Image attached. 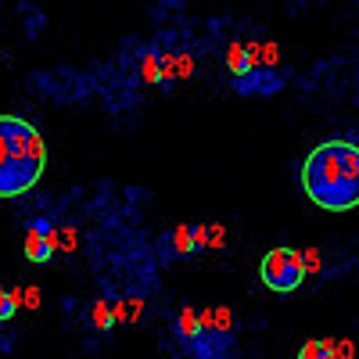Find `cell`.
Returning a JSON list of instances; mask_svg holds the SVG:
<instances>
[{
  "label": "cell",
  "mask_w": 359,
  "mask_h": 359,
  "mask_svg": "<svg viewBox=\"0 0 359 359\" xmlns=\"http://www.w3.org/2000/svg\"><path fill=\"white\" fill-rule=\"evenodd\" d=\"M298 184L323 212H352L359 208V147L345 137L320 140L302 158Z\"/></svg>",
  "instance_id": "6da1fadb"
},
{
  "label": "cell",
  "mask_w": 359,
  "mask_h": 359,
  "mask_svg": "<svg viewBox=\"0 0 359 359\" xmlns=\"http://www.w3.org/2000/svg\"><path fill=\"white\" fill-rule=\"evenodd\" d=\"M47 169V144L22 115H0V198L29 194Z\"/></svg>",
  "instance_id": "7a4b0ae2"
},
{
  "label": "cell",
  "mask_w": 359,
  "mask_h": 359,
  "mask_svg": "<svg viewBox=\"0 0 359 359\" xmlns=\"http://www.w3.org/2000/svg\"><path fill=\"white\" fill-rule=\"evenodd\" d=\"M187 352L194 359H233V313H230V306H208L198 313V338Z\"/></svg>",
  "instance_id": "3957f363"
},
{
  "label": "cell",
  "mask_w": 359,
  "mask_h": 359,
  "mask_svg": "<svg viewBox=\"0 0 359 359\" xmlns=\"http://www.w3.org/2000/svg\"><path fill=\"white\" fill-rule=\"evenodd\" d=\"M259 280L273 291V294H294L306 284V262L298 248H269L259 262Z\"/></svg>",
  "instance_id": "277c9868"
},
{
  "label": "cell",
  "mask_w": 359,
  "mask_h": 359,
  "mask_svg": "<svg viewBox=\"0 0 359 359\" xmlns=\"http://www.w3.org/2000/svg\"><path fill=\"white\" fill-rule=\"evenodd\" d=\"M205 245H208V226L205 223H194V226L180 223L162 237V255L165 259H191V255L205 252Z\"/></svg>",
  "instance_id": "5b68a950"
},
{
  "label": "cell",
  "mask_w": 359,
  "mask_h": 359,
  "mask_svg": "<svg viewBox=\"0 0 359 359\" xmlns=\"http://www.w3.org/2000/svg\"><path fill=\"white\" fill-rule=\"evenodd\" d=\"M54 252H57V230L50 223H43V219L29 223L25 226V259L43 266V262H50Z\"/></svg>",
  "instance_id": "8992f818"
},
{
  "label": "cell",
  "mask_w": 359,
  "mask_h": 359,
  "mask_svg": "<svg viewBox=\"0 0 359 359\" xmlns=\"http://www.w3.org/2000/svg\"><path fill=\"white\" fill-rule=\"evenodd\" d=\"M226 69H230L237 90H248V83H252V62H248L245 43H230L226 47Z\"/></svg>",
  "instance_id": "52a82bcc"
},
{
  "label": "cell",
  "mask_w": 359,
  "mask_h": 359,
  "mask_svg": "<svg viewBox=\"0 0 359 359\" xmlns=\"http://www.w3.org/2000/svg\"><path fill=\"white\" fill-rule=\"evenodd\" d=\"M176 338H180V345H184V348H191L194 345V338H198V309L194 306H184V309H180L176 313Z\"/></svg>",
  "instance_id": "ba28073f"
},
{
  "label": "cell",
  "mask_w": 359,
  "mask_h": 359,
  "mask_svg": "<svg viewBox=\"0 0 359 359\" xmlns=\"http://www.w3.org/2000/svg\"><path fill=\"white\" fill-rule=\"evenodd\" d=\"M140 79H144L147 86L165 83V62H162L158 50H144V54H140Z\"/></svg>",
  "instance_id": "9c48e42d"
},
{
  "label": "cell",
  "mask_w": 359,
  "mask_h": 359,
  "mask_svg": "<svg viewBox=\"0 0 359 359\" xmlns=\"http://www.w3.org/2000/svg\"><path fill=\"white\" fill-rule=\"evenodd\" d=\"M90 327H94V331H108V327H115V313H111L108 298H97V302L90 306Z\"/></svg>",
  "instance_id": "30bf717a"
},
{
  "label": "cell",
  "mask_w": 359,
  "mask_h": 359,
  "mask_svg": "<svg viewBox=\"0 0 359 359\" xmlns=\"http://www.w3.org/2000/svg\"><path fill=\"white\" fill-rule=\"evenodd\" d=\"M298 359H338V355H334V341L313 338V341H306L302 348H298Z\"/></svg>",
  "instance_id": "8fae6325"
},
{
  "label": "cell",
  "mask_w": 359,
  "mask_h": 359,
  "mask_svg": "<svg viewBox=\"0 0 359 359\" xmlns=\"http://www.w3.org/2000/svg\"><path fill=\"white\" fill-rule=\"evenodd\" d=\"M22 306V291H8V287H0V323L11 320Z\"/></svg>",
  "instance_id": "7c38bea8"
},
{
  "label": "cell",
  "mask_w": 359,
  "mask_h": 359,
  "mask_svg": "<svg viewBox=\"0 0 359 359\" xmlns=\"http://www.w3.org/2000/svg\"><path fill=\"white\" fill-rule=\"evenodd\" d=\"M223 241H226V230H223V226H208V245H205V252H208V248H219Z\"/></svg>",
  "instance_id": "4fadbf2b"
},
{
  "label": "cell",
  "mask_w": 359,
  "mask_h": 359,
  "mask_svg": "<svg viewBox=\"0 0 359 359\" xmlns=\"http://www.w3.org/2000/svg\"><path fill=\"white\" fill-rule=\"evenodd\" d=\"M22 298H25V306H33V309L40 306V291H36V287H29V291H22Z\"/></svg>",
  "instance_id": "5bb4252c"
},
{
  "label": "cell",
  "mask_w": 359,
  "mask_h": 359,
  "mask_svg": "<svg viewBox=\"0 0 359 359\" xmlns=\"http://www.w3.org/2000/svg\"><path fill=\"white\" fill-rule=\"evenodd\" d=\"M0 62H4V54H0Z\"/></svg>",
  "instance_id": "9a60e30c"
},
{
  "label": "cell",
  "mask_w": 359,
  "mask_h": 359,
  "mask_svg": "<svg viewBox=\"0 0 359 359\" xmlns=\"http://www.w3.org/2000/svg\"><path fill=\"white\" fill-rule=\"evenodd\" d=\"M355 147H359V144H355Z\"/></svg>",
  "instance_id": "2e32d148"
}]
</instances>
